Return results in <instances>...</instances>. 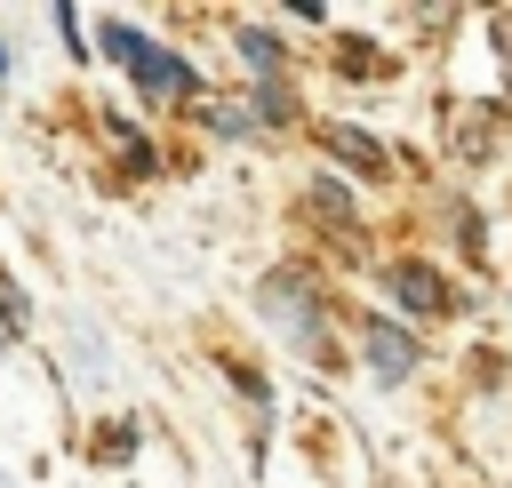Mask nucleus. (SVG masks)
I'll return each instance as SVG.
<instances>
[{
  "instance_id": "13",
  "label": "nucleus",
  "mask_w": 512,
  "mask_h": 488,
  "mask_svg": "<svg viewBox=\"0 0 512 488\" xmlns=\"http://www.w3.org/2000/svg\"><path fill=\"white\" fill-rule=\"evenodd\" d=\"M0 72H8V40H0Z\"/></svg>"
},
{
  "instance_id": "1",
  "label": "nucleus",
  "mask_w": 512,
  "mask_h": 488,
  "mask_svg": "<svg viewBox=\"0 0 512 488\" xmlns=\"http://www.w3.org/2000/svg\"><path fill=\"white\" fill-rule=\"evenodd\" d=\"M256 312H264L272 336H288L304 360L336 368V344H328V296H320V280H312L304 264H272L264 288H256Z\"/></svg>"
},
{
  "instance_id": "10",
  "label": "nucleus",
  "mask_w": 512,
  "mask_h": 488,
  "mask_svg": "<svg viewBox=\"0 0 512 488\" xmlns=\"http://www.w3.org/2000/svg\"><path fill=\"white\" fill-rule=\"evenodd\" d=\"M112 136H120V152H128V168H152V144L128 128V120H112Z\"/></svg>"
},
{
  "instance_id": "6",
  "label": "nucleus",
  "mask_w": 512,
  "mask_h": 488,
  "mask_svg": "<svg viewBox=\"0 0 512 488\" xmlns=\"http://www.w3.org/2000/svg\"><path fill=\"white\" fill-rule=\"evenodd\" d=\"M232 48L248 56V72H256V88H288V80H280V72H288V48H280V40L264 32V24H240V32H232Z\"/></svg>"
},
{
  "instance_id": "2",
  "label": "nucleus",
  "mask_w": 512,
  "mask_h": 488,
  "mask_svg": "<svg viewBox=\"0 0 512 488\" xmlns=\"http://www.w3.org/2000/svg\"><path fill=\"white\" fill-rule=\"evenodd\" d=\"M96 48H104V56H120L152 104H192V96H200V72H192L176 48H160V40H144L136 24H120V16H104V24H96Z\"/></svg>"
},
{
  "instance_id": "9",
  "label": "nucleus",
  "mask_w": 512,
  "mask_h": 488,
  "mask_svg": "<svg viewBox=\"0 0 512 488\" xmlns=\"http://www.w3.org/2000/svg\"><path fill=\"white\" fill-rule=\"evenodd\" d=\"M32 312H24V288L8 280V264H0V328H24Z\"/></svg>"
},
{
  "instance_id": "11",
  "label": "nucleus",
  "mask_w": 512,
  "mask_h": 488,
  "mask_svg": "<svg viewBox=\"0 0 512 488\" xmlns=\"http://www.w3.org/2000/svg\"><path fill=\"white\" fill-rule=\"evenodd\" d=\"M96 456H104V464H128V456H136V432H128V424H120V432H104V440H96Z\"/></svg>"
},
{
  "instance_id": "4",
  "label": "nucleus",
  "mask_w": 512,
  "mask_h": 488,
  "mask_svg": "<svg viewBox=\"0 0 512 488\" xmlns=\"http://www.w3.org/2000/svg\"><path fill=\"white\" fill-rule=\"evenodd\" d=\"M360 344H368V376H376V384H408V368L424 360V352H416V336H408L400 320H384V312H368V320H360Z\"/></svg>"
},
{
  "instance_id": "7",
  "label": "nucleus",
  "mask_w": 512,
  "mask_h": 488,
  "mask_svg": "<svg viewBox=\"0 0 512 488\" xmlns=\"http://www.w3.org/2000/svg\"><path fill=\"white\" fill-rule=\"evenodd\" d=\"M304 208H312V216H320V224H328L336 240H352V232H360V216H352V200H344V184H328V176H320V184L304 192Z\"/></svg>"
},
{
  "instance_id": "12",
  "label": "nucleus",
  "mask_w": 512,
  "mask_h": 488,
  "mask_svg": "<svg viewBox=\"0 0 512 488\" xmlns=\"http://www.w3.org/2000/svg\"><path fill=\"white\" fill-rule=\"evenodd\" d=\"M56 32H64V48H72V56H88V40H80V8H56Z\"/></svg>"
},
{
  "instance_id": "5",
  "label": "nucleus",
  "mask_w": 512,
  "mask_h": 488,
  "mask_svg": "<svg viewBox=\"0 0 512 488\" xmlns=\"http://www.w3.org/2000/svg\"><path fill=\"white\" fill-rule=\"evenodd\" d=\"M320 144H328L344 168H360V176H392V152H384L368 128H352V120H328V128H320Z\"/></svg>"
},
{
  "instance_id": "8",
  "label": "nucleus",
  "mask_w": 512,
  "mask_h": 488,
  "mask_svg": "<svg viewBox=\"0 0 512 488\" xmlns=\"http://www.w3.org/2000/svg\"><path fill=\"white\" fill-rule=\"evenodd\" d=\"M208 128H216V136H256L264 120H256V112H232V104H216V112H208Z\"/></svg>"
},
{
  "instance_id": "3",
  "label": "nucleus",
  "mask_w": 512,
  "mask_h": 488,
  "mask_svg": "<svg viewBox=\"0 0 512 488\" xmlns=\"http://www.w3.org/2000/svg\"><path fill=\"white\" fill-rule=\"evenodd\" d=\"M384 296L408 312V320H432V312H448L456 296H448V280L424 264V256H400V264H384Z\"/></svg>"
}]
</instances>
